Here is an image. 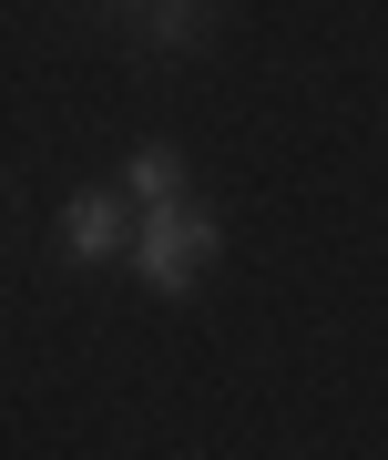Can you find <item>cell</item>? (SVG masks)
<instances>
[{
    "instance_id": "1",
    "label": "cell",
    "mask_w": 388,
    "mask_h": 460,
    "mask_svg": "<svg viewBox=\"0 0 388 460\" xmlns=\"http://www.w3.org/2000/svg\"><path fill=\"white\" fill-rule=\"evenodd\" d=\"M215 246H225V226H215L205 205H154L144 226H133V256H123V266H133L154 296H184V287H194V266H205Z\"/></svg>"
},
{
    "instance_id": "2",
    "label": "cell",
    "mask_w": 388,
    "mask_h": 460,
    "mask_svg": "<svg viewBox=\"0 0 388 460\" xmlns=\"http://www.w3.org/2000/svg\"><path fill=\"white\" fill-rule=\"evenodd\" d=\"M62 256H82V266L133 256V215H123V195H72V215H62Z\"/></svg>"
},
{
    "instance_id": "3",
    "label": "cell",
    "mask_w": 388,
    "mask_h": 460,
    "mask_svg": "<svg viewBox=\"0 0 388 460\" xmlns=\"http://www.w3.org/2000/svg\"><path fill=\"white\" fill-rule=\"evenodd\" d=\"M174 184H184L174 144H133V164H123V195H133V205H144V215H154V205H184Z\"/></svg>"
},
{
    "instance_id": "4",
    "label": "cell",
    "mask_w": 388,
    "mask_h": 460,
    "mask_svg": "<svg viewBox=\"0 0 388 460\" xmlns=\"http://www.w3.org/2000/svg\"><path fill=\"white\" fill-rule=\"evenodd\" d=\"M133 31H144L154 51H184L194 31H205V11H194V0H163V11H144V21H133Z\"/></svg>"
}]
</instances>
